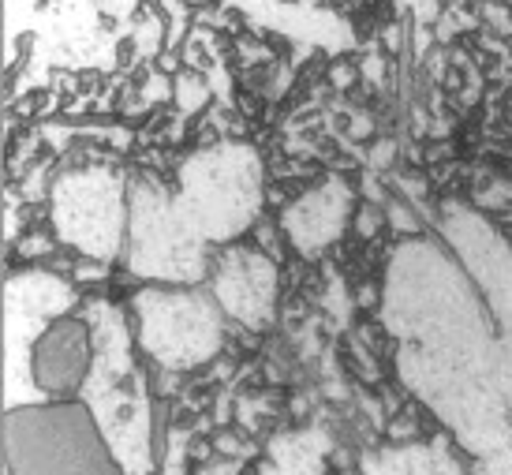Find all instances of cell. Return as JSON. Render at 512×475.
Returning <instances> with one entry per match:
<instances>
[{"label": "cell", "mask_w": 512, "mask_h": 475, "mask_svg": "<svg viewBox=\"0 0 512 475\" xmlns=\"http://www.w3.org/2000/svg\"><path fill=\"white\" fill-rule=\"evenodd\" d=\"M139 333L154 360L169 367L199 363L214 352V315L187 292H146L139 300Z\"/></svg>", "instance_id": "3957f363"}, {"label": "cell", "mask_w": 512, "mask_h": 475, "mask_svg": "<svg viewBox=\"0 0 512 475\" xmlns=\"http://www.w3.org/2000/svg\"><path fill=\"white\" fill-rule=\"evenodd\" d=\"M57 232L90 259H113L124 240V188L109 169L64 176L53 195Z\"/></svg>", "instance_id": "7a4b0ae2"}, {"label": "cell", "mask_w": 512, "mask_h": 475, "mask_svg": "<svg viewBox=\"0 0 512 475\" xmlns=\"http://www.w3.org/2000/svg\"><path fill=\"white\" fill-rule=\"evenodd\" d=\"M8 461L15 475H120L83 404L12 412Z\"/></svg>", "instance_id": "6da1fadb"}, {"label": "cell", "mask_w": 512, "mask_h": 475, "mask_svg": "<svg viewBox=\"0 0 512 475\" xmlns=\"http://www.w3.org/2000/svg\"><path fill=\"white\" fill-rule=\"evenodd\" d=\"M30 367H34V382H38L45 393H53V397L79 389L83 378L90 375V367H94L90 326L79 322V318H60V322H53V326L34 341Z\"/></svg>", "instance_id": "277c9868"}]
</instances>
